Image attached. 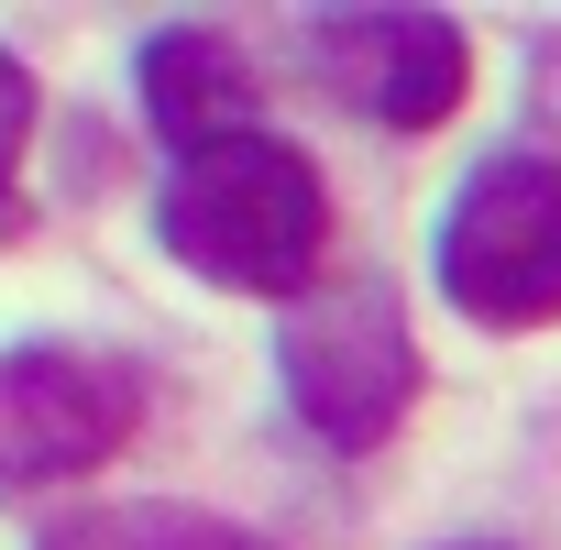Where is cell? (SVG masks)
<instances>
[{
	"label": "cell",
	"instance_id": "6da1fadb",
	"mask_svg": "<svg viewBox=\"0 0 561 550\" xmlns=\"http://www.w3.org/2000/svg\"><path fill=\"white\" fill-rule=\"evenodd\" d=\"M154 242L231 298H309L331 264V187L287 133H231L209 154H176L154 187Z\"/></svg>",
	"mask_w": 561,
	"mask_h": 550
},
{
	"label": "cell",
	"instance_id": "7a4b0ae2",
	"mask_svg": "<svg viewBox=\"0 0 561 550\" xmlns=\"http://www.w3.org/2000/svg\"><path fill=\"white\" fill-rule=\"evenodd\" d=\"M275 364H287V408L331 451H375L419 408V342H408V298L386 275H320L275 331Z\"/></svg>",
	"mask_w": 561,
	"mask_h": 550
},
{
	"label": "cell",
	"instance_id": "3957f363",
	"mask_svg": "<svg viewBox=\"0 0 561 550\" xmlns=\"http://www.w3.org/2000/svg\"><path fill=\"white\" fill-rule=\"evenodd\" d=\"M440 298L473 331H550L561 320V165L550 154H484L430 242Z\"/></svg>",
	"mask_w": 561,
	"mask_h": 550
},
{
	"label": "cell",
	"instance_id": "277c9868",
	"mask_svg": "<svg viewBox=\"0 0 561 550\" xmlns=\"http://www.w3.org/2000/svg\"><path fill=\"white\" fill-rule=\"evenodd\" d=\"M144 429V375L89 342L0 353V484H67Z\"/></svg>",
	"mask_w": 561,
	"mask_h": 550
},
{
	"label": "cell",
	"instance_id": "5b68a950",
	"mask_svg": "<svg viewBox=\"0 0 561 550\" xmlns=\"http://www.w3.org/2000/svg\"><path fill=\"white\" fill-rule=\"evenodd\" d=\"M309 67L386 133H440L462 111V89H473V45L440 12H320Z\"/></svg>",
	"mask_w": 561,
	"mask_h": 550
},
{
	"label": "cell",
	"instance_id": "8992f818",
	"mask_svg": "<svg viewBox=\"0 0 561 550\" xmlns=\"http://www.w3.org/2000/svg\"><path fill=\"white\" fill-rule=\"evenodd\" d=\"M133 78H144V122H154L176 154H209V144L253 133V56H242L231 34H209V23L154 34V45L133 56Z\"/></svg>",
	"mask_w": 561,
	"mask_h": 550
},
{
	"label": "cell",
	"instance_id": "52a82bcc",
	"mask_svg": "<svg viewBox=\"0 0 561 550\" xmlns=\"http://www.w3.org/2000/svg\"><path fill=\"white\" fill-rule=\"evenodd\" d=\"M34 550H275V539H264V528H242V517L176 506V495H133V506H89V517H56Z\"/></svg>",
	"mask_w": 561,
	"mask_h": 550
},
{
	"label": "cell",
	"instance_id": "ba28073f",
	"mask_svg": "<svg viewBox=\"0 0 561 550\" xmlns=\"http://www.w3.org/2000/svg\"><path fill=\"white\" fill-rule=\"evenodd\" d=\"M23 144H34V78H23V56H12V45H0V231L23 220V198H12Z\"/></svg>",
	"mask_w": 561,
	"mask_h": 550
},
{
	"label": "cell",
	"instance_id": "9c48e42d",
	"mask_svg": "<svg viewBox=\"0 0 561 550\" xmlns=\"http://www.w3.org/2000/svg\"><path fill=\"white\" fill-rule=\"evenodd\" d=\"M462 550H495V539H462Z\"/></svg>",
	"mask_w": 561,
	"mask_h": 550
}]
</instances>
